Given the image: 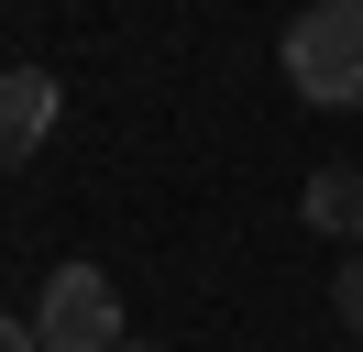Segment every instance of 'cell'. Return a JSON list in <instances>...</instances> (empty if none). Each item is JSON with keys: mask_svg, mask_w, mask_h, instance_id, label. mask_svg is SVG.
<instances>
[{"mask_svg": "<svg viewBox=\"0 0 363 352\" xmlns=\"http://www.w3.org/2000/svg\"><path fill=\"white\" fill-rule=\"evenodd\" d=\"M286 77L319 110H363V0H319L286 22Z\"/></svg>", "mask_w": 363, "mask_h": 352, "instance_id": "6da1fadb", "label": "cell"}, {"mask_svg": "<svg viewBox=\"0 0 363 352\" xmlns=\"http://www.w3.org/2000/svg\"><path fill=\"white\" fill-rule=\"evenodd\" d=\"M33 341L45 352H121L133 330H121V286L99 275V264H55L45 297H33Z\"/></svg>", "mask_w": 363, "mask_h": 352, "instance_id": "7a4b0ae2", "label": "cell"}, {"mask_svg": "<svg viewBox=\"0 0 363 352\" xmlns=\"http://www.w3.org/2000/svg\"><path fill=\"white\" fill-rule=\"evenodd\" d=\"M55 110H67V88H55L45 66H0V165H23L55 132Z\"/></svg>", "mask_w": 363, "mask_h": 352, "instance_id": "3957f363", "label": "cell"}, {"mask_svg": "<svg viewBox=\"0 0 363 352\" xmlns=\"http://www.w3.org/2000/svg\"><path fill=\"white\" fill-rule=\"evenodd\" d=\"M297 209H308V231H330V242H363V176H352V165H319Z\"/></svg>", "mask_w": 363, "mask_h": 352, "instance_id": "277c9868", "label": "cell"}, {"mask_svg": "<svg viewBox=\"0 0 363 352\" xmlns=\"http://www.w3.org/2000/svg\"><path fill=\"white\" fill-rule=\"evenodd\" d=\"M330 308H341V330H363V253H341V275H330Z\"/></svg>", "mask_w": 363, "mask_h": 352, "instance_id": "5b68a950", "label": "cell"}, {"mask_svg": "<svg viewBox=\"0 0 363 352\" xmlns=\"http://www.w3.org/2000/svg\"><path fill=\"white\" fill-rule=\"evenodd\" d=\"M0 352H45V341H33V319H0Z\"/></svg>", "mask_w": 363, "mask_h": 352, "instance_id": "8992f818", "label": "cell"}, {"mask_svg": "<svg viewBox=\"0 0 363 352\" xmlns=\"http://www.w3.org/2000/svg\"><path fill=\"white\" fill-rule=\"evenodd\" d=\"M121 352H155V341H121Z\"/></svg>", "mask_w": 363, "mask_h": 352, "instance_id": "52a82bcc", "label": "cell"}]
</instances>
